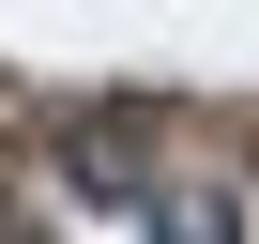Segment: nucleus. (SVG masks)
Here are the masks:
<instances>
[{"label":"nucleus","instance_id":"obj_2","mask_svg":"<svg viewBox=\"0 0 259 244\" xmlns=\"http://www.w3.org/2000/svg\"><path fill=\"white\" fill-rule=\"evenodd\" d=\"M61 153H76V183H107V198H138V183L168 168L153 138H122V107H92V122H76V138H61Z\"/></svg>","mask_w":259,"mask_h":244},{"label":"nucleus","instance_id":"obj_1","mask_svg":"<svg viewBox=\"0 0 259 244\" xmlns=\"http://www.w3.org/2000/svg\"><path fill=\"white\" fill-rule=\"evenodd\" d=\"M122 214H138V244H244V198L229 183H183V168H153Z\"/></svg>","mask_w":259,"mask_h":244}]
</instances>
